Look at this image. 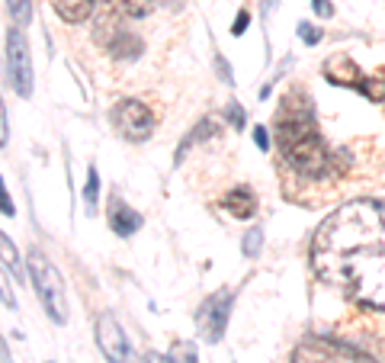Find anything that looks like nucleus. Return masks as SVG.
<instances>
[{
  "label": "nucleus",
  "instance_id": "nucleus-1",
  "mask_svg": "<svg viewBox=\"0 0 385 363\" xmlns=\"http://www.w3.org/2000/svg\"><path fill=\"white\" fill-rule=\"evenodd\" d=\"M312 267L350 302L385 312V200L334 209L314 232Z\"/></svg>",
  "mask_w": 385,
  "mask_h": 363
},
{
  "label": "nucleus",
  "instance_id": "nucleus-2",
  "mask_svg": "<svg viewBox=\"0 0 385 363\" xmlns=\"http://www.w3.org/2000/svg\"><path fill=\"white\" fill-rule=\"evenodd\" d=\"M276 145L282 158L292 164V170H299L308 180H324L334 174V151H327L324 138L314 129L305 93L292 91L282 100V113L276 119Z\"/></svg>",
  "mask_w": 385,
  "mask_h": 363
},
{
  "label": "nucleus",
  "instance_id": "nucleus-3",
  "mask_svg": "<svg viewBox=\"0 0 385 363\" xmlns=\"http://www.w3.org/2000/svg\"><path fill=\"white\" fill-rule=\"evenodd\" d=\"M29 277H32V286H36L38 299H42L45 312H48L51 322L64 324L68 318V299H64V280L61 273L51 267V260L45 257L42 251H32L29 254Z\"/></svg>",
  "mask_w": 385,
  "mask_h": 363
},
{
  "label": "nucleus",
  "instance_id": "nucleus-4",
  "mask_svg": "<svg viewBox=\"0 0 385 363\" xmlns=\"http://www.w3.org/2000/svg\"><path fill=\"white\" fill-rule=\"evenodd\" d=\"M292 363H376L369 354L334 337H305L295 347Z\"/></svg>",
  "mask_w": 385,
  "mask_h": 363
},
{
  "label": "nucleus",
  "instance_id": "nucleus-5",
  "mask_svg": "<svg viewBox=\"0 0 385 363\" xmlns=\"http://www.w3.org/2000/svg\"><path fill=\"white\" fill-rule=\"evenodd\" d=\"M6 78H10V87L19 97H29L32 93V58L19 29L6 33Z\"/></svg>",
  "mask_w": 385,
  "mask_h": 363
},
{
  "label": "nucleus",
  "instance_id": "nucleus-6",
  "mask_svg": "<svg viewBox=\"0 0 385 363\" xmlns=\"http://www.w3.org/2000/svg\"><path fill=\"white\" fill-rule=\"evenodd\" d=\"M231 302H235V292H231V290H218L196 309V324H199V331H202L205 341H218V337L225 334Z\"/></svg>",
  "mask_w": 385,
  "mask_h": 363
},
{
  "label": "nucleus",
  "instance_id": "nucleus-7",
  "mask_svg": "<svg viewBox=\"0 0 385 363\" xmlns=\"http://www.w3.org/2000/svg\"><path fill=\"white\" fill-rule=\"evenodd\" d=\"M113 123L128 142H141L154 132V116L141 100H122L113 110Z\"/></svg>",
  "mask_w": 385,
  "mask_h": 363
},
{
  "label": "nucleus",
  "instance_id": "nucleus-8",
  "mask_svg": "<svg viewBox=\"0 0 385 363\" xmlns=\"http://www.w3.org/2000/svg\"><path fill=\"white\" fill-rule=\"evenodd\" d=\"M96 344H100L103 357H106L109 363H135L132 347H128L119 322H115L109 312H103V315L96 318Z\"/></svg>",
  "mask_w": 385,
  "mask_h": 363
},
{
  "label": "nucleus",
  "instance_id": "nucleus-9",
  "mask_svg": "<svg viewBox=\"0 0 385 363\" xmlns=\"http://www.w3.org/2000/svg\"><path fill=\"white\" fill-rule=\"evenodd\" d=\"M324 78L331 81V84L359 87V81H363V74H359L356 61H353V58H346V55L340 52V55H331V58L324 61Z\"/></svg>",
  "mask_w": 385,
  "mask_h": 363
},
{
  "label": "nucleus",
  "instance_id": "nucleus-10",
  "mask_svg": "<svg viewBox=\"0 0 385 363\" xmlns=\"http://www.w3.org/2000/svg\"><path fill=\"white\" fill-rule=\"evenodd\" d=\"M109 225H113V232H115V235L128 238L132 232H138L141 215L135 213V209H128L122 200H115V196H113V203H109Z\"/></svg>",
  "mask_w": 385,
  "mask_h": 363
},
{
  "label": "nucleus",
  "instance_id": "nucleus-11",
  "mask_svg": "<svg viewBox=\"0 0 385 363\" xmlns=\"http://www.w3.org/2000/svg\"><path fill=\"white\" fill-rule=\"evenodd\" d=\"M222 206L228 209L231 215H237V219H250V215L257 213V196H254V190H247V187H235L231 193H225Z\"/></svg>",
  "mask_w": 385,
  "mask_h": 363
},
{
  "label": "nucleus",
  "instance_id": "nucleus-12",
  "mask_svg": "<svg viewBox=\"0 0 385 363\" xmlns=\"http://www.w3.org/2000/svg\"><path fill=\"white\" fill-rule=\"evenodd\" d=\"M141 48H145V42H141L135 33H125V29H122V33L113 39V46H109V55H113V58L128 61V58H138Z\"/></svg>",
  "mask_w": 385,
  "mask_h": 363
},
{
  "label": "nucleus",
  "instance_id": "nucleus-13",
  "mask_svg": "<svg viewBox=\"0 0 385 363\" xmlns=\"http://www.w3.org/2000/svg\"><path fill=\"white\" fill-rule=\"evenodd\" d=\"M90 7H93V0H55L58 16H64L68 23L87 20V16H90Z\"/></svg>",
  "mask_w": 385,
  "mask_h": 363
},
{
  "label": "nucleus",
  "instance_id": "nucleus-14",
  "mask_svg": "<svg viewBox=\"0 0 385 363\" xmlns=\"http://www.w3.org/2000/svg\"><path fill=\"white\" fill-rule=\"evenodd\" d=\"M154 10V0H115V14L128 20H141Z\"/></svg>",
  "mask_w": 385,
  "mask_h": 363
},
{
  "label": "nucleus",
  "instance_id": "nucleus-15",
  "mask_svg": "<svg viewBox=\"0 0 385 363\" xmlns=\"http://www.w3.org/2000/svg\"><path fill=\"white\" fill-rule=\"evenodd\" d=\"M356 91L372 103H385V78H363Z\"/></svg>",
  "mask_w": 385,
  "mask_h": 363
},
{
  "label": "nucleus",
  "instance_id": "nucleus-16",
  "mask_svg": "<svg viewBox=\"0 0 385 363\" xmlns=\"http://www.w3.org/2000/svg\"><path fill=\"white\" fill-rule=\"evenodd\" d=\"M167 357H170L173 363H196V344L192 341H173Z\"/></svg>",
  "mask_w": 385,
  "mask_h": 363
},
{
  "label": "nucleus",
  "instance_id": "nucleus-17",
  "mask_svg": "<svg viewBox=\"0 0 385 363\" xmlns=\"http://www.w3.org/2000/svg\"><path fill=\"white\" fill-rule=\"evenodd\" d=\"M10 16L16 26H29L32 20V0H10Z\"/></svg>",
  "mask_w": 385,
  "mask_h": 363
},
{
  "label": "nucleus",
  "instance_id": "nucleus-18",
  "mask_svg": "<svg viewBox=\"0 0 385 363\" xmlns=\"http://www.w3.org/2000/svg\"><path fill=\"white\" fill-rule=\"evenodd\" d=\"M0 247H4V264H6V270L13 273L16 280H23V270H19V257H16V247H13V241L6 238H0Z\"/></svg>",
  "mask_w": 385,
  "mask_h": 363
},
{
  "label": "nucleus",
  "instance_id": "nucleus-19",
  "mask_svg": "<svg viewBox=\"0 0 385 363\" xmlns=\"http://www.w3.org/2000/svg\"><path fill=\"white\" fill-rule=\"evenodd\" d=\"M241 247H244V257H257L260 247H263V228H250V232H244Z\"/></svg>",
  "mask_w": 385,
  "mask_h": 363
},
{
  "label": "nucleus",
  "instance_id": "nucleus-20",
  "mask_svg": "<svg viewBox=\"0 0 385 363\" xmlns=\"http://www.w3.org/2000/svg\"><path fill=\"white\" fill-rule=\"evenodd\" d=\"M96 196H100V180H96V170H87V183H83V200H87V209L96 206Z\"/></svg>",
  "mask_w": 385,
  "mask_h": 363
},
{
  "label": "nucleus",
  "instance_id": "nucleus-21",
  "mask_svg": "<svg viewBox=\"0 0 385 363\" xmlns=\"http://www.w3.org/2000/svg\"><path fill=\"white\" fill-rule=\"evenodd\" d=\"M299 36H302L305 46H318V42H321V29L312 26V23H299Z\"/></svg>",
  "mask_w": 385,
  "mask_h": 363
},
{
  "label": "nucleus",
  "instance_id": "nucleus-22",
  "mask_svg": "<svg viewBox=\"0 0 385 363\" xmlns=\"http://www.w3.org/2000/svg\"><path fill=\"white\" fill-rule=\"evenodd\" d=\"M225 119H228L235 129H244V110L237 103H228V110H225Z\"/></svg>",
  "mask_w": 385,
  "mask_h": 363
},
{
  "label": "nucleus",
  "instance_id": "nucleus-23",
  "mask_svg": "<svg viewBox=\"0 0 385 363\" xmlns=\"http://www.w3.org/2000/svg\"><path fill=\"white\" fill-rule=\"evenodd\" d=\"M215 71H218V78H222L225 84H235V78H231V68H228V61H225L222 55L215 58Z\"/></svg>",
  "mask_w": 385,
  "mask_h": 363
},
{
  "label": "nucleus",
  "instance_id": "nucleus-24",
  "mask_svg": "<svg viewBox=\"0 0 385 363\" xmlns=\"http://www.w3.org/2000/svg\"><path fill=\"white\" fill-rule=\"evenodd\" d=\"M247 23H250V14H247V10H241V14L235 16V26H231V36H241L244 29H247Z\"/></svg>",
  "mask_w": 385,
  "mask_h": 363
},
{
  "label": "nucleus",
  "instance_id": "nucleus-25",
  "mask_svg": "<svg viewBox=\"0 0 385 363\" xmlns=\"http://www.w3.org/2000/svg\"><path fill=\"white\" fill-rule=\"evenodd\" d=\"M312 7H314V14L324 16V20H327V16H334V7L327 4V0H312Z\"/></svg>",
  "mask_w": 385,
  "mask_h": 363
},
{
  "label": "nucleus",
  "instance_id": "nucleus-26",
  "mask_svg": "<svg viewBox=\"0 0 385 363\" xmlns=\"http://www.w3.org/2000/svg\"><path fill=\"white\" fill-rule=\"evenodd\" d=\"M254 142H257V148H260V151L270 148V136H267V129H263V126H260V129H254Z\"/></svg>",
  "mask_w": 385,
  "mask_h": 363
},
{
  "label": "nucleus",
  "instance_id": "nucleus-27",
  "mask_svg": "<svg viewBox=\"0 0 385 363\" xmlns=\"http://www.w3.org/2000/svg\"><path fill=\"white\" fill-rule=\"evenodd\" d=\"M145 363H173V360H170V357H167V360H164V357H160V354H148V357H145Z\"/></svg>",
  "mask_w": 385,
  "mask_h": 363
},
{
  "label": "nucleus",
  "instance_id": "nucleus-28",
  "mask_svg": "<svg viewBox=\"0 0 385 363\" xmlns=\"http://www.w3.org/2000/svg\"><path fill=\"white\" fill-rule=\"evenodd\" d=\"M4 215H13V203H10V193L4 190Z\"/></svg>",
  "mask_w": 385,
  "mask_h": 363
},
{
  "label": "nucleus",
  "instance_id": "nucleus-29",
  "mask_svg": "<svg viewBox=\"0 0 385 363\" xmlns=\"http://www.w3.org/2000/svg\"><path fill=\"white\" fill-rule=\"evenodd\" d=\"M93 4H96V0H93Z\"/></svg>",
  "mask_w": 385,
  "mask_h": 363
}]
</instances>
